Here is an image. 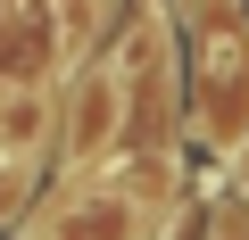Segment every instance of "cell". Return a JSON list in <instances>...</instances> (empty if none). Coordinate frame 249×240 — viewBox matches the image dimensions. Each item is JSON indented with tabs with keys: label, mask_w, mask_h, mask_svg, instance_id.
Instances as JSON below:
<instances>
[{
	"label": "cell",
	"mask_w": 249,
	"mask_h": 240,
	"mask_svg": "<svg viewBox=\"0 0 249 240\" xmlns=\"http://www.w3.org/2000/svg\"><path fill=\"white\" fill-rule=\"evenodd\" d=\"M42 141H50V99H42V91H25V83H17V91H0V158L25 166Z\"/></svg>",
	"instance_id": "7a4b0ae2"
},
{
	"label": "cell",
	"mask_w": 249,
	"mask_h": 240,
	"mask_svg": "<svg viewBox=\"0 0 249 240\" xmlns=\"http://www.w3.org/2000/svg\"><path fill=\"white\" fill-rule=\"evenodd\" d=\"M100 9H108V0H100Z\"/></svg>",
	"instance_id": "277c9868"
},
{
	"label": "cell",
	"mask_w": 249,
	"mask_h": 240,
	"mask_svg": "<svg viewBox=\"0 0 249 240\" xmlns=\"http://www.w3.org/2000/svg\"><path fill=\"white\" fill-rule=\"evenodd\" d=\"M241 182H249V149H241Z\"/></svg>",
	"instance_id": "3957f363"
},
{
	"label": "cell",
	"mask_w": 249,
	"mask_h": 240,
	"mask_svg": "<svg viewBox=\"0 0 249 240\" xmlns=\"http://www.w3.org/2000/svg\"><path fill=\"white\" fill-rule=\"evenodd\" d=\"M116 125H124L116 75H83V83H75V133H67V166H75V174H83V166H100V158H108V141H116Z\"/></svg>",
	"instance_id": "6da1fadb"
}]
</instances>
